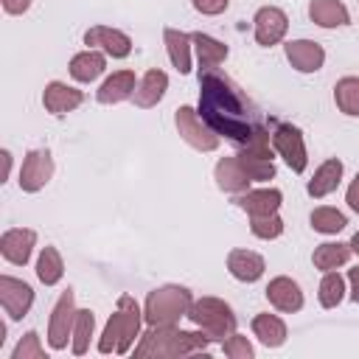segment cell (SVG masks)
<instances>
[{"instance_id": "cell-4", "label": "cell", "mask_w": 359, "mask_h": 359, "mask_svg": "<svg viewBox=\"0 0 359 359\" xmlns=\"http://www.w3.org/2000/svg\"><path fill=\"white\" fill-rule=\"evenodd\" d=\"M194 297L185 286H160L149 292L143 303V320L149 325H174L177 320L188 317Z\"/></svg>"}, {"instance_id": "cell-6", "label": "cell", "mask_w": 359, "mask_h": 359, "mask_svg": "<svg viewBox=\"0 0 359 359\" xmlns=\"http://www.w3.org/2000/svg\"><path fill=\"white\" fill-rule=\"evenodd\" d=\"M174 123H177V132L185 143H191L194 149L199 151H213L219 146V135L199 118V112L194 107H177L174 112Z\"/></svg>"}, {"instance_id": "cell-26", "label": "cell", "mask_w": 359, "mask_h": 359, "mask_svg": "<svg viewBox=\"0 0 359 359\" xmlns=\"http://www.w3.org/2000/svg\"><path fill=\"white\" fill-rule=\"evenodd\" d=\"M339 180H342V163H339L337 157H331V160H325V163L314 171V177L309 180L306 191H309V196L320 199V196H328L331 191H337Z\"/></svg>"}, {"instance_id": "cell-37", "label": "cell", "mask_w": 359, "mask_h": 359, "mask_svg": "<svg viewBox=\"0 0 359 359\" xmlns=\"http://www.w3.org/2000/svg\"><path fill=\"white\" fill-rule=\"evenodd\" d=\"M45 356V351H42V345H39V334L36 331H28L20 342H17V348H14V353H11V359H42Z\"/></svg>"}, {"instance_id": "cell-35", "label": "cell", "mask_w": 359, "mask_h": 359, "mask_svg": "<svg viewBox=\"0 0 359 359\" xmlns=\"http://www.w3.org/2000/svg\"><path fill=\"white\" fill-rule=\"evenodd\" d=\"M250 230L252 236L269 241V238H278L283 233V219L278 213H269V216H250Z\"/></svg>"}, {"instance_id": "cell-17", "label": "cell", "mask_w": 359, "mask_h": 359, "mask_svg": "<svg viewBox=\"0 0 359 359\" xmlns=\"http://www.w3.org/2000/svg\"><path fill=\"white\" fill-rule=\"evenodd\" d=\"M84 101V93L65 84V81H50L45 84V93H42V107L50 112V115H65V112H73L79 104Z\"/></svg>"}, {"instance_id": "cell-30", "label": "cell", "mask_w": 359, "mask_h": 359, "mask_svg": "<svg viewBox=\"0 0 359 359\" xmlns=\"http://www.w3.org/2000/svg\"><path fill=\"white\" fill-rule=\"evenodd\" d=\"M334 101L339 107V112L359 118V76H345L337 81L334 87Z\"/></svg>"}, {"instance_id": "cell-24", "label": "cell", "mask_w": 359, "mask_h": 359, "mask_svg": "<svg viewBox=\"0 0 359 359\" xmlns=\"http://www.w3.org/2000/svg\"><path fill=\"white\" fill-rule=\"evenodd\" d=\"M163 39H165V50H168V59L171 65L180 70V73H188L191 70V34L180 31V28H163Z\"/></svg>"}, {"instance_id": "cell-16", "label": "cell", "mask_w": 359, "mask_h": 359, "mask_svg": "<svg viewBox=\"0 0 359 359\" xmlns=\"http://www.w3.org/2000/svg\"><path fill=\"white\" fill-rule=\"evenodd\" d=\"M266 300H269L278 311H283V314H292V311H300V309H303V292H300V286H297L292 278H286V275H278V278L269 280V286H266Z\"/></svg>"}, {"instance_id": "cell-8", "label": "cell", "mask_w": 359, "mask_h": 359, "mask_svg": "<svg viewBox=\"0 0 359 359\" xmlns=\"http://www.w3.org/2000/svg\"><path fill=\"white\" fill-rule=\"evenodd\" d=\"M272 149L286 160V165H289L294 174L306 171L309 154H306V143H303V135H300L297 126H292V123H278L275 132H272Z\"/></svg>"}, {"instance_id": "cell-2", "label": "cell", "mask_w": 359, "mask_h": 359, "mask_svg": "<svg viewBox=\"0 0 359 359\" xmlns=\"http://www.w3.org/2000/svg\"><path fill=\"white\" fill-rule=\"evenodd\" d=\"M210 337L199 331H182L174 325H149V331L140 337L135 356L137 359H174V356H188L196 351H208Z\"/></svg>"}, {"instance_id": "cell-12", "label": "cell", "mask_w": 359, "mask_h": 359, "mask_svg": "<svg viewBox=\"0 0 359 359\" xmlns=\"http://www.w3.org/2000/svg\"><path fill=\"white\" fill-rule=\"evenodd\" d=\"M84 45H90V48H101L107 56H112V59H123V56H129V50H132V39L123 34V31H118V28H107V25H93L87 34H84Z\"/></svg>"}, {"instance_id": "cell-36", "label": "cell", "mask_w": 359, "mask_h": 359, "mask_svg": "<svg viewBox=\"0 0 359 359\" xmlns=\"http://www.w3.org/2000/svg\"><path fill=\"white\" fill-rule=\"evenodd\" d=\"M222 353L230 356V359H252V356H255L250 339L241 337V334H230V337L222 342Z\"/></svg>"}, {"instance_id": "cell-7", "label": "cell", "mask_w": 359, "mask_h": 359, "mask_svg": "<svg viewBox=\"0 0 359 359\" xmlns=\"http://www.w3.org/2000/svg\"><path fill=\"white\" fill-rule=\"evenodd\" d=\"M73 323H76V297H73V289H65L48 323V345L53 351L67 348V339H73Z\"/></svg>"}, {"instance_id": "cell-5", "label": "cell", "mask_w": 359, "mask_h": 359, "mask_svg": "<svg viewBox=\"0 0 359 359\" xmlns=\"http://www.w3.org/2000/svg\"><path fill=\"white\" fill-rule=\"evenodd\" d=\"M188 320L196 328H202L210 337V342H216V339L224 342L230 334H236V314L219 297H199V300H194L191 309H188Z\"/></svg>"}, {"instance_id": "cell-3", "label": "cell", "mask_w": 359, "mask_h": 359, "mask_svg": "<svg viewBox=\"0 0 359 359\" xmlns=\"http://www.w3.org/2000/svg\"><path fill=\"white\" fill-rule=\"evenodd\" d=\"M140 323H143V311L135 303V297L121 294L115 314L104 325V334L98 339V351L101 353H126L132 348L135 337H140Z\"/></svg>"}, {"instance_id": "cell-13", "label": "cell", "mask_w": 359, "mask_h": 359, "mask_svg": "<svg viewBox=\"0 0 359 359\" xmlns=\"http://www.w3.org/2000/svg\"><path fill=\"white\" fill-rule=\"evenodd\" d=\"M34 244H36V233L28 230V227H11L0 236V252L8 264H17V266H25L31 252H34Z\"/></svg>"}, {"instance_id": "cell-11", "label": "cell", "mask_w": 359, "mask_h": 359, "mask_svg": "<svg viewBox=\"0 0 359 359\" xmlns=\"http://www.w3.org/2000/svg\"><path fill=\"white\" fill-rule=\"evenodd\" d=\"M252 25H255V42L264 45V48H272L286 36L289 20L278 6H264V8L255 11Z\"/></svg>"}, {"instance_id": "cell-18", "label": "cell", "mask_w": 359, "mask_h": 359, "mask_svg": "<svg viewBox=\"0 0 359 359\" xmlns=\"http://www.w3.org/2000/svg\"><path fill=\"white\" fill-rule=\"evenodd\" d=\"M227 269H230V275H233L236 280H241V283H255V280L264 275L266 264H264V258H261L258 252H252V250H230V252H227Z\"/></svg>"}, {"instance_id": "cell-21", "label": "cell", "mask_w": 359, "mask_h": 359, "mask_svg": "<svg viewBox=\"0 0 359 359\" xmlns=\"http://www.w3.org/2000/svg\"><path fill=\"white\" fill-rule=\"evenodd\" d=\"M165 90H168V76H165L163 70L151 67V70L137 81V90H135L132 101H135V107L149 109V107H154V104L165 95Z\"/></svg>"}, {"instance_id": "cell-27", "label": "cell", "mask_w": 359, "mask_h": 359, "mask_svg": "<svg viewBox=\"0 0 359 359\" xmlns=\"http://www.w3.org/2000/svg\"><path fill=\"white\" fill-rule=\"evenodd\" d=\"M252 334L266 348H280L286 342V323L278 314H255L252 317Z\"/></svg>"}, {"instance_id": "cell-32", "label": "cell", "mask_w": 359, "mask_h": 359, "mask_svg": "<svg viewBox=\"0 0 359 359\" xmlns=\"http://www.w3.org/2000/svg\"><path fill=\"white\" fill-rule=\"evenodd\" d=\"M345 297V278L339 272H325L320 280V306L323 309H337Z\"/></svg>"}, {"instance_id": "cell-29", "label": "cell", "mask_w": 359, "mask_h": 359, "mask_svg": "<svg viewBox=\"0 0 359 359\" xmlns=\"http://www.w3.org/2000/svg\"><path fill=\"white\" fill-rule=\"evenodd\" d=\"M65 275V261L59 255L56 247H42L39 252V261H36V278L45 283V286H56Z\"/></svg>"}, {"instance_id": "cell-34", "label": "cell", "mask_w": 359, "mask_h": 359, "mask_svg": "<svg viewBox=\"0 0 359 359\" xmlns=\"http://www.w3.org/2000/svg\"><path fill=\"white\" fill-rule=\"evenodd\" d=\"M236 157H238V163L244 165V171H247V177H250L252 182H269V180L275 177V163H272V160L252 157V154H244V151H238Z\"/></svg>"}, {"instance_id": "cell-22", "label": "cell", "mask_w": 359, "mask_h": 359, "mask_svg": "<svg viewBox=\"0 0 359 359\" xmlns=\"http://www.w3.org/2000/svg\"><path fill=\"white\" fill-rule=\"evenodd\" d=\"M309 17L320 28H339L351 22V14L339 0H309Z\"/></svg>"}, {"instance_id": "cell-28", "label": "cell", "mask_w": 359, "mask_h": 359, "mask_svg": "<svg viewBox=\"0 0 359 359\" xmlns=\"http://www.w3.org/2000/svg\"><path fill=\"white\" fill-rule=\"evenodd\" d=\"M351 255H353L351 244L325 241V244H320V247L314 250L311 261H314V266H317V269H323V272H331V269H339V266H345V264L351 261Z\"/></svg>"}, {"instance_id": "cell-43", "label": "cell", "mask_w": 359, "mask_h": 359, "mask_svg": "<svg viewBox=\"0 0 359 359\" xmlns=\"http://www.w3.org/2000/svg\"><path fill=\"white\" fill-rule=\"evenodd\" d=\"M351 250L359 255V230H356V233H353V238H351Z\"/></svg>"}, {"instance_id": "cell-25", "label": "cell", "mask_w": 359, "mask_h": 359, "mask_svg": "<svg viewBox=\"0 0 359 359\" xmlns=\"http://www.w3.org/2000/svg\"><path fill=\"white\" fill-rule=\"evenodd\" d=\"M191 39H194V48H196L199 73L213 70V67H219V65L227 59V45H224V42H219V39H213V36L202 34V31H194V34H191Z\"/></svg>"}, {"instance_id": "cell-39", "label": "cell", "mask_w": 359, "mask_h": 359, "mask_svg": "<svg viewBox=\"0 0 359 359\" xmlns=\"http://www.w3.org/2000/svg\"><path fill=\"white\" fill-rule=\"evenodd\" d=\"M345 202H348V208H351V210H356V213H359V174H356V177H353V182L348 185Z\"/></svg>"}, {"instance_id": "cell-20", "label": "cell", "mask_w": 359, "mask_h": 359, "mask_svg": "<svg viewBox=\"0 0 359 359\" xmlns=\"http://www.w3.org/2000/svg\"><path fill=\"white\" fill-rule=\"evenodd\" d=\"M216 185L222 188V191H227V194H241V191H247L250 188V177H247V171H244V165L238 163V157H222L219 163H216Z\"/></svg>"}, {"instance_id": "cell-41", "label": "cell", "mask_w": 359, "mask_h": 359, "mask_svg": "<svg viewBox=\"0 0 359 359\" xmlns=\"http://www.w3.org/2000/svg\"><path fill=\"white\" fill-rule=\"evenodd\" d=\"M348 283H351V300L359 303V266L348 269Z\"/></svg>"}, {"instance_id": "cell-31", "label": "cell", "mask_w": 359, "mask_h": 359, "mask_svg": "<svg viewBox=\"0 0 359 359\" xmlns=\"http://www.w3.org/2000/svg\"><path fill=\"white\" fill-rule=\"evenodd\" d=\"M95 331V314L90 309H76V323H73V353L81 356L90 348V337Z\"/></svg>"}, {"instance_id": "cell-15", "label": "cell", "mask_w": 359, "mask_h": 359, "mask_svg": "<svg viewBox=\"0 0 359 359\" xmlns=\"http://www.w3.org/2000/svg\"><path fill=\"white\" fill-rule=\"evenodd\" d=\"M286 59L300 73H317L325 62V50L311 39H294V42H286Z\"/></svg>"}, {"instance_id": "cell-23", "label": "cell", "mask_w": 359, "mask_h": 359, "mask_svg": "<svg viewBox=\"0 0 359 359\" xmlns=\"http://www.w3.org/2000/svg\"><path fill=\"white\" fill-rule=\"evenodd\" d=\"M104 67H107V56L101 50H95V48H87V50H81V53H76L70 59V76L76 81H81V84L95 81L104 73Z\"/></svg>"}, {"instance_id": "cell-14", "label": "cell", "mask_w": 359, "mask_h": 359, "mask_svg": "<svg viewBox=\"0 0 359 359\" xmlns=\"http://www.w3.org/2000/svg\"><path fill=\"white\" fill-rule=\"evenodd\" d=\"M283 202V194L278 188H258V191H241L236 194L233 205H238L247 216H269V213H278Z\"/></svg>"}, {"instance_id": "cell-9", "label": "cell", "mask_w": 359, "mask_h": 359, "mask_svg": "<svg viewBox=\"0 0 359 359\" xmlns=\"http://www.w3.org/2000/svg\"><path fill=\"white\" fill-rule=\"evenodd\" d=\"M53 177V157L48 149H31L20 168V188L25 194L42 191Z\"/></svg>"}, {"instance_id": "cell-10", "label": "cell", "mask_w": 359, "mask_h": 359, "mask_svg": "<svg viewBox=\"0 0 359 359\" xmlns=\"http://www.w3.org/2000/svg\"><path fill=\"white\" fill-rule=\"evenodd\" d=\"M34 303V289L11 275H0V306L11 320H22Z\"/></svg>"}, {"instance_id": "cell-40", "label": "cell", "mask_w": 359, "mask_h": 359, "mask_svg": "<svg viewBox=\"0 0 359 359\" xmlns=\"http://www.w3.org/2000/svg\"><path fill=\"white\" fill-rule=\"evenodd\" d=\"M28 6H31V0H3L6 14H25Z\"/></svg>"}, {"instance_id": "cell-33", "label": "cell", "mask_w": 359, "mask_h": 359, "mask_svg": "<svg viewBox=\"0 0 359 359\" xmlns=\"http://www.w3.org/2000/svg\"><path fill=\"white\" fill-rule=\"evenodd\" d=\"M345 224H348V219H345V213H339L337 208H317V210H311V227H314L317 233L334 236V233H339Z\"/></svg>"}, {"instance_id": "cell-38", "label": "cell", "mask_w": 359, "mask_h": 359, "mask_svg": "<svg viewBox=\"0 0 359 359\" xmlns=\"http://www.w3.org/2000/svg\"><path fill=\"white\" fill-rule=\"evenodd\" d=\"M191 3L199 14H208V17H216L230 6V0H191Z\"/></svg>"}, {"instance_id": "cell-42", "label": "cell", "mask_w": 359, "mask_h": 359, "mask_svg": "<svg viewBox=\"0 0 359 359\" xmlns=\"http://www.w3.org/2000/svg\"><path fill=\"white\" fill-rule=\"evenodd\" d=\"M0 157H3V180H6V177H8V168H11V154L3 149V154H0Z\"/></svg>"}, {"instance_id": "cell-19", "label": "cell", "mask_w": 359, "mask_h": 359, "mask_svg": "<svg viewBox=\"0 0 359 359\" xmlns=\"http://www.w3.org/2000/svg\"><path fill=\"white\" fill-rule=\"evenodd\" d=\"M135 90H137L135 73H132V70H118V73H112V76L98 87L95 98H98V104H118V101L132 98Z\"/></svg>"}, {"instance_id": "cell-1", "label": "cell", "mask_w": 359, "mask_h": 359, "mask_svg": "<svg viewBox=\"0 0 359 359\" xmlns=\"http://www.w3.org/2000/svg\"><path fill=\"white\" fill-rule=\"evenodd\" d=\"M196 112L219 137H227L238 146H247L255 129L261 126L252 115V104L238 93V87L213 70L199 73V109Z\"/></svg>"}]
</instances>
